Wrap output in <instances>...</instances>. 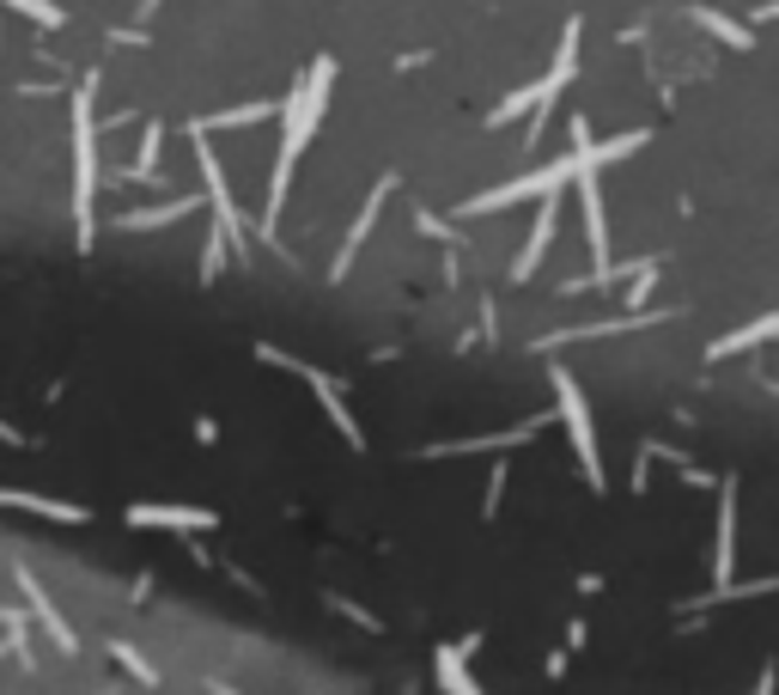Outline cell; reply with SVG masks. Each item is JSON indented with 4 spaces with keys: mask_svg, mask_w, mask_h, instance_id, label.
I'll list each match as a JSON object with an SVG mask.
<instances>
[{
    "mask_svg": "<svg viewBox=\"0 0 779 695\" xmlns=\"http://www.w3.org/2000/svg\"><path fill=\"white\" fill-rule=\"evenodd\" d=\"M329 86H335V61L323 56V61H310V74L280 98V116H287V123H280V153H275V177H268V208H263V221H256L263 238H275L280 202H287V184H293V165H298V153L310 147L323 110H329Z\"/></svg>",
    "mask_w": 779,
    "mask_h": 695,
    "instance_id": "1",
    "label": "cell"
},
{
    "mask_svg": "<svg viewBox=\"0 0 779 695\" xmlns=\"http://www.w3.org/2000/svg\"><path fill=\"white\" fill-rule=\"evenodd\" d=\"M98 165H92V80H80L73 92V238L80 251H92L98 238Z\"/></svg>",
    "mask_w": 779,
    "mask_h": 695,
    "instance_id": "2",
    "label": "cell"
},
{
    "mask_svg": "<svg viewBox=\"0 0 779 695\" xmlns=\"http://www.w3.org/2000/svg\"><path fill=\"white\" fill-rule=\"evenodd\" d=\"M189 147H195V165H201V184H207V202H214V226L226 232V244L238 251V263L250 268V232H244V208L231 202V184H226V165L219 153L207 147V128L189 123Z\"/></svg>",
    "mask_w": 779,
    "mask_h": 695,
    "instance_id": "3",
    "label": "cell"
},
{
    "mask_svg": "<svg viewBox=\"0 0 779 695\" xmlns=\"http://www.w3.org/2000/svg\"><path fill=\"white\" fill-rule=\"evenodd\" d=\"M591 147H596V140H573V153H566V159H554V165H542V172L512 177V184H500V189H487V196L463 202V214H493V208H512V202H530V196H549V189H566V184L579 177V165L591 159Z\"/></svg>",
    "mask_w": 779,
    "mask_h": 695,
    "instance_id": "4",
    "label": "cell"
},
{
    "mask_svg": "<svg viewBox=\"0 0 779 695\" xmlns=\"http://www.w3.org/2000/svg\"><path fill=\"white\" fill-rule=\"evenodd\" d=\"M549 384H554V415L566 421V440H573V458H579V470H584V482L591 488H603V458H596V428H591V403H584V391H579V379L566 366H549Z\"/></svg>",
    "mask_w": 779,
    "mask_h": 695,
    "instance_id": "5",
    "label": "cell"
},
{
    "mask_svg": "<svg viewBox=\"0 0 779 695\" xmlns=\"http://www.w3.org/2000/svg\"><path fill=\"white\" fill-rule=\"evenodd\" d=\"M256 354H263L268 360V366H280V372H293V379H305L310 384V391H317V403H323V415H329V428L335 433H342V440L347 446H354V452H366V433H359V421L354 415H347V397L342 391H335V379H329V372H317V366H305V360H293V354H280V348H256Z\"/></svg>",
    "mask_w": 779,
    "mask_h": 695,
    "instance_id": "6",
    "label": "cell"
},
{
    "mask_svg": "<svg viewBox=\"0 0 779 695\" xmlns=\"http://www.w3.org/2000/svg\"><path fill=\"white\" fill-rule=\"evenodd\" d=\"M579 74V19H566V31H561V49H554V68L536 80V123H530V147L542 140V128H549V110H554V98L566 92V80Z\"/></svg>",
    "mask_w": 779,
    "mask_h": 695,
    "instance_id": "7",
    "label": "cell"
},
{
    "mask_svg": "<svg viewBox=\"0 0 779 695\" xmlns=\"http://www.w3.org/2000/svg\"><path fill=\"white\" fill-rule=\"evenodd\" d=\"M219 525V512H207V507H128V531H184V537H195V531H214Z\"/></svg>",
    "mask_w": 779,
    "mask_h": 695,
    "instance_id": "8",
    "label": "cell"
},
{
    "mask_svg": "<svg viewBox=\"0 0 779 695\" xmlns=\"http://www.w3.org/2000/svg\"><path fill=\"white\" fill-rule=\"evenodd\" d=\"M389 189H396V172H384L378 184H372V196H366V208L354 214V226H347V238H342V251H335V268H329V281H342L347 268H354V256H359V244L372 238V221H378V208L389 202Z\"/></svg>",
    "mask_w": 779,
    "mask_h": 695,
    "instance_id": "9",
    "label": "cell"
},
{
    "mask_svg": "<svg viewBox=\"0 0 779 695\" xmlns=\"http://www.w3.org/2000/svg\"><path fill=\"white\" fill-rule=\"evenodd\" d=\"M554 221H561V189H549V196H542V208H536V226H530L524 251H517V263H512V281H530V275H536V263L549 256Z\"/></svg>",
    "mask_w": 779,
    "mask_h": 695,
    "instance_id": "10",
    "label": "cell"
},
{
    "mask_svg": "<svg viewBox=\"0 0 779 695\" xmlns=\"http://www.w3.org/2000/svg\"><path fill=\"white\" fill-rule=\"evenodd\" d=\"M0 507L37 512V519H56V525H86V519H92L80 500H49V495H31V488H0Z\"/></svg>",
    "mask_w": 779,
    "mask_h": 695,
    "instance_id": "11",
    "label": "cell"
},
{
    "mask_svg": "<svg viewBox=\"0 0 779 695\" xmlns=\"http://www.w3.org/2000/svg\"><path fill=\"white\" fill-rule=\"evenodd\" d=\"M731 568H737V482H724V500H719V544H712V579L731 586Z\"/></svg>",
    "mask_w": 779,
    "mask_h": 695,
    "instance_id": "12",
    "label": "cell"
},
{
    "mask_svg": "<svg viewBox=\"0 0 779 695\" xmlns=\"http://www.w3.org/2000/svg\"><path fill=\"white\" fill-rule=\"evenodd\" d=\"M201 202H207L201 189H189V196H171L165 208H135V214H122L116 226H122V232H159V226H171V221H184V214H195Z\"/></svg>",
    "mask_w": 779,
    "mask_h": 695,
    "instance_id": "13",
    "label": "cell"
},
{
    "mask_svg": "<svg viewBox=\"0 0 779 695\" xmlns=\"http://www.w3.org/2000/svg\"><path fill=\"white\" fill-rule=\"evenodd\" d=\"M12 579H19V591H24V598H31V616H37V623H43V628H49V640H56L61 653H73V647H80V640H73V628L61 623V610H56V604L43 598V586H37V579L24 574V568L12 574Z\"/></svg>",
    "mask_w": 779,
    "mask_h": 695,
    "instance_id": "14",
    "label": "cell"
},
{
    "mask_svg": "<svg viewBox=\"0 0 779 695\" xmlns=\"http://www.w3.org/2000/svg\"><path fill=\"white\" fill-rule=\"evenodd\" d=\"M761 342H779V312L756 317V324H743V330H731V336L712 342L707 354H712V360H724V354H743V348H761Z\"/></svg>",
    "mask_w": 779,
    "mask_h": 695,
    "instance_id": "15",
    "label": "cell"
},
{
    "mask_svg": "<svg viewBox=\"0 0 779 695\" xmlns=\"http://www.w3.org/2000/svg\"><path fill=\"white\" fill-rule=\"evenodd\" d=\"M475 647H482L475 635L463 640V647H438V684H445V689H457V695H470V689H475V677L463 672V659H470Z\"/></svg>",
    "mask_w": 779,
    "mask_h": 695,
    "instance_id": "16",
    "label": "cell"
},
{
    "mask_svg": "<svg viewBox=\"0 0 779 695\" xmlns=\"http://www.w3.org/2000/svg\"><path fill=\"white\" fill-rule=\"evenodd\" d=\"M268 116H280V105H268V98H256V105H244V110H219V116H201L195 128H256V123H268Z\"/></svg>",
    "mask_w": 779,
    "mask_h": 695,
    "instance_id": "17",
    "label": "cell"
},
{
    "mask_svg": "<svg viewBox=\"0 0 779 695\" xmlns=\"http://www.w3.org/2000/svg\"><path fill=\"white\" fill-rule=\"evenodd\" d=\"M694 19L707 25V31L719 37V43H731V49H749V43H756V31H743V25H737V19H724V12H712V7H700Z\"/></svg>",
    "mask_w": 779,
    "mask_h": 695,
    "instance_id": "18",
    "label": "cell"
},
{
    "mask_svg": "<svg viewBox=\"0 0 779 695\" xmlns=\"http://www.w3.org/2000/svg\"><path fill=\"white\" fill-rule=\"evenodd\" d=\"M524 110H536V86H524V92H512V98H505V105H500V110L487 116V128L512 123V116H524Z\"/></svg>",
    "mask_w": 779,
    "mask_h": 695,
    "instance_id": "19",
    "label": "cell"
},
{
    "mask_svg": "<svg viewBox=\"0 0 779 695\" xmlns=\"http://www.w3.org/2000/svg\"><path fill=\"white\" fill-rule=\"evenodd\" d=\"M640 147H645V135H615V140H603V147H596V159L615 165V159H628V153H640Z\"/></svg>",
    "mask_w": 779,
    "mask_h": 695,
    "instance_id": "20",
    "label": "cell"
},
{
    "mask_svg": "<svg viewBox=\"0 0 779 695\" xmlns=\"http://www.w3.org/2000/svg\"><path fill=\"white\" fill-rule=\"evenodd\" d=\"M219 256H226V232H207V251H201V281H219Z\"/></svg>",
    "mask_w": 779,
    "mask_h": 695,
    "instance_id": "21",
    "label": "cell"
},
{
    "mask_svg": "<svg viewBox=\"0 0 779 695\" xmlns=\"http://www.w3.org/2000/svg\"><path fill=\"white\" fill-rule=\"evenodd\" d=\"M110 659H122V672H128V677H140V684H159V677H152V665H147V659H135V653H128L122 640H110Z\"/></svg>",
    "mask_w": 779,
    "mask_h": 695,
    "instance_id": "22",
    "label": "cell"
},
{
    "mask_svg": "<svg viewBox=\"0 0 779 695\" xmlns=\"http://www.w3.org/2000/svg\"><path fill=\"white\" fill-rule=\"evenodd\" d=\"M652 287H658V263L645 256V263H640V275H633V293H628V305H633V312L645 305V293H652Z\"/></svg>",
    "mask_w": 779,
    "mask_h": 695,
    "instance_id": "23",
    "label": "cell"
},
{
    "mask_svg": "<svg viewBox=\"0 0 779 695\" xmlns=\"http://www.w3.org/2000/svg\"><path fill=\"white\" fill-rule=\"evenodd\" d=\"M505 476H512V463H493V476H487V495H482V512L493 519L500 512V495H505Z\"/></svg>",
    "mask_w": 779,
    "mask_h": 695,
    "instance_id": "24",
    "label": "cell"
},
{
    "mask_svg": "<svg viewBox=\"0 0 779 695\" xmlns=\"http://www.w3.org/2000/svg\"><path fill=\"white\" fill-rule=\"evenodd\" d=\"M335 610H342L347 623H359V628H378V616H366V610H359V604H347V598H335Z\"/></svg>",
    "mask_w": 779,
    "mask_h": 695,
    "instance_id": "25",
    "label": "cell"
},
{
    "mask_svg": "<svg viewBox=\"0 0 779 695\" xmlns=\"http://www.w3.org/2000/svg\"><path fill=\"white\" fill-rule=\"evenodd\" d=\"M0 440H7V446H31V440H24L19 428H7V421H0Z\"/></svg>",
    "mask_w": 779,
    "mask_h": 695,
    "instance_id": "26",
    "label": "cell"
}]
</instances>
